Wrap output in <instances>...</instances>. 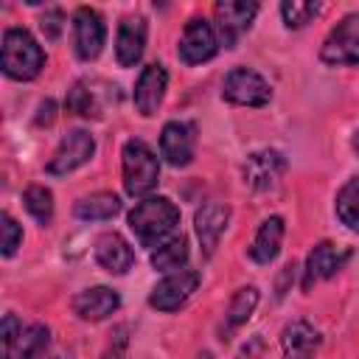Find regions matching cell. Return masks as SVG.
I'll return each instance as SVG.
<instances>
[{
    "instance_id": "d4e9b609",
    "label": "cell",
    "mask_w": 359,
    "mask_h": 359,
    "mask_svg": "<svg viewBox=\"0 0 359 359\" xmlns=\"http://www.w3.org/2000/svg\"><path fill=\"white\" fill-rule=\"evenodd\" d=\"M67 109L73 115H81V118H101V101H98V93L93 90L90 81H76L70 90H67V98H65Z\"/></svg>"
},
{
    "instance_id": "5b68a950",
    "label": "cell",
    "mask_w": 359,
    "mask_h": 359,
    "mask_svg": "<svg viewBox=\"0 0 359 359\" xmlns=\"http://www.w3.org/2000/svg\"><path fill=\"white\" fill-rule=\"evenodd\" d=\"M222 98L236 107H266L272 98V87L258 70L238 65L224 76Z\"/></svg>"
},
{
    "instance_id": "30bf717a",
    "label": "cell",
    "mask_w": 359,
    "mask_h": 359,
    "mask_svg": "<svg viewBox=\"0 0 359 359\" xmlns=\"http://www.w3.org/2000/svg\"><path fill=\"white\" fill-rule=\"evenodd\" d=\"M196 286H199V272L196 269H180V272H168L163 280H157V286L151 289V294H149V306L151 309H157V311H177V309H182L188 300H191V294L196 292Z\"/></svg>"
},
{
    "instance_id": "e0dca14e",
    "label": "cell",
    "mask_w": 359,
    "mask_h": 359,
    "mask_svg": "<svg viewBox=\"0 0 359 359\" xmlns=\"http://www.w3.org/2000/svg\"><path fill=\"white\" fill-rule=\"evenodd\" d=\"M121 309V294L109 286H90L73 297V311L84 323H101Z\"/></svg>"
},
{
    "instance_id": "1f68e13d",
    "label": "cell",
    "mask_w": 359,
    "mask_h": 359,
    "mask_svg": "<svg viewBox=\"0 0 359 359\" xmlns=\"http://www.w3.org/2000/svg\"><path fill=\"white\" fill-rule=\"evenodd\" d=\"M53 109H56V107H53V101L39 104V112H42V115H36V123H42V121H45V123H50V121H53Z\"/></svg>"
},
{
    "instance_id": "ba28073f",
    "label": "cell",
    "mask_w": 359,
    "mask_h": 359,
    "mask_svg": "<svg viewBox=\"0 0 359 359\" xmlns=\"http://www.w3.org/2000/svg\"><path fill=\"white\" fill-rule=\"evenodd\" d=\"M219 34L213 28V22H208L205 17H191L182 28L180 45H177V56L185 65H202L210 62L219 53Z\"/></svg>"
},
{
    "instance_id": "44dd1931",
    "label": "cell",
    "mask_w": 359,
    "mask_h": 359,
    "mask_svg": "<svg viewBox=\"0 0 359 359\" xmlns=\"http://www.w3.org/2000/svg\"><path fill=\"white\" fill-rule=\"evenodd\" d=\"M258 300H261L258 286H241V289H236V294L230 297V306H227V311H224L222 331H219L222 339H230L241 325H247V320L252 317Z\"/></svg>"
},
{
    "instance_id": "d6a6232c",
    "label": "cell",
    "mask_w": 359,
    "mask_h": 359,
    "mask_svg": "<svg viewBox=\"0 0 359 359\" xmlns=\"http://www.w3.org/2000/svg\"><path fill=\"white\" fill-rule=\"evenodd\" d=\"M101 359H123V337L115 342V345H109L107 351H104V356Z\"/></svg>"
},
{
    "instance_id": "4dcf8cb0",
    "label": "cell",
    "mask_w": 359,
    "mask_h": 359,
    "mask_svg": "<svg viewBox=\"0 0 359 359\" xmlns=\"http://www.w3.org/2000/svg\"><path fill=\"white\" fill-rule=\"evenodd\" d=\"M62 25H65V14H62V8H48L45 14H42V34H45V39H59V34H62Z\"/></svg>"
},
{
    "instance_id": "5bb4252c",
    "label": "cell",
    "mask_w": 359,
    "mask_h": 359,
    "mask_svg": "<svg viewBox=\"0 0 359 359\" xmlns=\"http://www.w3.org/2000/svg\"><path fill=\"white\" fill-rule=\"evenodd\" d=\"M227 224H230V208L224 202L210 199L202 208H196V213H194V230H196V238H199L202 252L208 258L216 252V247H219Z\"/></svg>"
},
{
    "instance_id": "f1b7e54d",
    "label": "cell",
    "mask_w": 359,
    "mask_h": 359,
    "mask_svg": "<svg viewBox=\"0 0 359 359\" xmlns=\"http://www.w3.org/2000/svg\"><path fill=\"white\" fill-rule=\"evenodd\" d=\"M0 230H3V255L11 258L17 252V247L22 244V227L14 222L11 213H0Z\"/></svg>"
},
{
    "instance_id": "603a6c76",
    "label": "cell",
    "mask_w": 359,
    "mask_h": 359,
    "mask_svg": "<svg viewBox=\"0 0 359 359\" xmlns=\"http://www.w3.org/2000/svg\"><path fill=\"white\" fill-rule=\"evenodd\" d=\"M149 261H151V266L157 272H180V269H185V264H188V238L185 236L168 238L165 244L151 250Z\"/></svg>"
},
{
    "instance_id": "cb8c5ba5",
    "label": "cell",
    "mask_w": 359,
    "mask_h": 359,
    "mask_svg": "<svg viewBox=\"0 0 359 359\" xmlns=\"http://www.w3.org/2000/svg\"><path fill=\"white\" fill-rule=\"evenodd\" d=\"M334 210H337V219L359 233V177H351L339 191H337V202H334Z\"/></svg>"
},
{
    "instance_id": "7a4b0ae2",
    "label": "cell",
    "mask_w": 359,
    "mask_h": 359,
    "mask_svg": "<svg viewBox=\"0 0 359 359\" xmlns=\"http://www.w3.org/2000/svg\"><path fill=\"white\" fill-rule=\"evenodd\" d=\"M0 67L14 81H31L45 67V50L25 28H6L0 48Z\"/></svg>"
},
{
    "instance_id": "7402d4cb",
    "label": "cell",
    "mask_w": 359,
    "mask_h": 359,
    "mask_svg": "<svg viewBox=\"0 0 359 359\" xmlns=\"http://www.w3.org/2000/svg\"><path fill=\"white\" fill-rule=\"evenodd\" d=\"M121 213V199L112 191H95L73 205V216L81 222H107Z\"/></svg>"
},
{
    "instance_id": "83f0119b",
    "label": "cell",
    "mask_w": 359,
    "mask_h": 359,
    "mask_svg": "<svg viewBox=\"0 0 359 359\" xmlns=\"http://www.w3.org/2000/svg\"><path fill=\"white\" fill-rule=\"evenodd\" d=\"M317 14H320V3H311V0H283L280 3V20L289 31L309 25Z\"/></svg>"
},
{
    "instance_id": "ffe728a7",
    "label": "cell",
    "mask_w": 359,
    "mask_h": 359,
    "mask_svg": "<svg viewBox=\"0 0 359 359\" xmlns=\"http://www.w3.org/2000/svg\"><path fill=\"white\" fill-rule=\"evenodd\" d=\"M283 233H286V224L280 216H269L258 224L255 230V238L250 241L247 247V255L255 261V264H272L280 252V244H283Z\"/></svg>"
},
{
    "instance_id": "6da1fadb",
    "label": "cell",
    "mask_w": 359,
    "mask_h": 359,
    "mask_svg": "<svg viewBox=\"0 0 359 359\" xmlns=\"http://www.w3.org/2000/svg\"><path fill=\"white\" fill-rule=\"evenodd\" d=\"M180 208L168 196H146L129 210V230L143 247H160L177 236Z\"/></svg>"
},
{
    "instance_id": "e575fe53",
    "label": "cell",
    "mask_w": 359,
    "mask_h": 359,
    "mask_svg": "<svg viewBox=\"0 0 359 359\" xmlns=\"http://www.w3.org/2000/svg\"><path fill=\"white\" fill-rule=\"evenodd\" d=\"M56 359H65V356H56Z\"/></svg>"
},
{
    "instance_id": "ac0fdd59",
    "label": "cell",
    "mask_w": 359,
    "mask_h": 359,
    "mask_svg": "<svg viewBox=\"0 0 359 359\" xmlns=\"http://www.w3.org/2000/svg\"><path fill=\"white\" fill-rule=\"evenodd\" d=\"M323 337L320 331L306 320H292L280 331V351L283 359H314Z\"/></svg>"
},
{
    "instance_id": "3957f363",
    "label": "cell",
    "mask_w": 359,
    "mask_h": 359,
    "mask_svg": "<svg viewBox=\"0 0 359 359\" xmlns=\"http://www.w3.org/2000/svg\"><path fill=\"white\" fill-rule=\"evenodd\" d=\"M121 174L123 191L135 199H146L160 182V160L146 140H126L121 151Z\"/></svg>"
},
{
    "instance_id": "836d02e7",
    "label": "cell",
    "mask_w": 359,
    "mask_h": 359,
    "mask_svg": "<svg viewBox=\"0 0 359 359\" xmlns=\"http://www.w3.org/2000/svg\"><path fill=\"white\" fill-rule=\"evenodd\" d=\"M196 359H213V353H210V351H202V353H199Z\"/></svg>"
},
{
    "instance_id": "277c9868",
    "label": "cell",
    "mask_w": 359,
    "mask_h": 359,
    "mask_svg": "<svg viewBox=\"0 0 359 359\" xmlns=\"http://www.w3.org/2000/svg\"><path fill=\"white\" fill-rule=\"evenodd\" d=\"M320 59L331 67L359 65V11L345 14L323 39Z\"/></svg>"
},
{
    "instance_id": "484cf974",
    "label": "cell",
    "mask_w": 359,
    "mask_h": 359,
    "mask_svg": "<svg viewBox=\"0 0 359 359\" xmlns=\"http://www.w3.org/2000/svg\"><path fill=\"white\" fill-rule=\"evenodd\" d=\"M48 342H50V331H48V325L34 323V325L22 328V334H20V339H17V348H14L11 359H36V356L48 348Z\"/></svg>"
},
{
    "instance_id": "9a60e30c",
    "label": "cell",
    "mask_w": 359,
    "mask_h": 359,
    "mask_svg": "<svg viewBox=\"0 0 359 359\" xmlns=\"http://www.w3.org/2000/svg\"><path fill=\"white\" fill-rule=\"evenodd\" d=\"M351 258V250L337 247L331 241H317L306 255V272H303V289H311V283L325 280L337 275Z\"/></svg>"
},
{
    "instance_id": "8fae6325",
    "label": "cell",
    "mask_w": 359,
    "mask_h": 359,
    "mask_svg": "<svg viewBox=\"0 0 359 359\" xmlns=\"http://www.w3.org/2000/svg\"><path fill=\"white\" fill-rule=\"evenodd\" d=\"M104 42H107V28H104L101 14L95 8H90V6L76 8V14H73V45H76V56L84 59V62H93V59L101 56Z\"/></svg>"
},
{
    "instance_id": "52a82bcc",
    "label": "cell",
    "mask_w": 359,
    "mask_h": 359,
    "mask_svg": "<svg viewBox=\"0 0 359 359\" xmlns=\"http://www.w3.org/2000/svg\"><path fill=\"white\" fill-rule=\"evenodd\" d=\"M213 17H216V34L219 42L224 48H236V42L252 28L255 17H258V3L250 0H222L213 6Z\"/></svg>"
},
{
    "instance_id": "d6986e66",
    "label": "cell",
    "mask_w": 359,
    "mask_h": 359,
    "mask_svg": "<svg viewBox=\"0 0 359 359\" xmlns=\"http://www.w3.org/2000/svg\"><path fill=\"white\" fill-rule=\"evenodd\" d=\"M95 261L109 275H123L135 264V250L129 247V241L121 233L112 230V233L98 236V241H95Z\"/></svg>"
},
{
    "instance_id": "7c38bea8",
    "label": "cell",
    "mask_w": 359,
    "mask_h": 359,
    "mask_svg": "<svg viewBox=\"0 0 359 359\" xmlns=\"http://www.w3.org/2000/svg\"><path fill=\"white\" fill-rule=\"evenodd\" d=\"M196 151V129L188 121H165L160 129V157L174 165L182 168L194 160Z\"/></svg>"
},
{
    "instance_id": "4316f807",
    "label": "cell",
    "mask_w": 359,
    "mask_h": 359,
    "mask_svg": "<svg viewBox=\"0 0 359 359\" xmlns=\"http://www.w3.org/2000/svg\"><path fill=\"white\" fill-rule=\"evenodd\" d=\"M22 205H25V210L34 216L36 224H42V227L50 224V219H53V194H50V188H45V185H31V188H25Z\"/></svg>"
},
{
    "instance_id": "f546056e",
    "label": "cell",
    "mask_w": 359,
    "mask_h": 359,
    "mask_svg": "<svg viewBox=\"0 0 359 359\" xmlns=\"http://www.w3.org/2000/svg\"><path fill=\"white\" fill-rule=\"evenodd\" d=\"M20 334H22V323L17 320V314L8 311V314L3 317V359H11Z\"/></svg>"
},
{
    "instance_id": "4fadbf2b",
    "label": "cell",
    "mask_w": 359,
    "mask_h": 359,
    "mask_svg": "<svg viewBox=\"0 0 359 359\" xmlns=\"http://www.w3.org/2000/svg\"><path fill=\"white\" fill-rule=\"evenodd\" d=\"M165 90H168V70H165V65H160V62L146 65L140 70L137 81H135V93H132L135 109L143 118H151L160 109V104L165 98Z\"/></svg>"
},
{
    "instance_id": "9c48e42d",
    "label": "cell",
    "mask_w": 359,
    "mask_h": 359,
    "mask_svg": "<svg viewBox=\"0 0 359 359\" xmlns=\"http://www.w3.org/2000/svg\"><path fill=\"white\" fill-rule=\"evenodd\" d=\"M289 163L278 149H258L252 154H247L244 165H241V180L250 191H272L280 177L286 174Z\"/></svg>"
},
{
    "instance_id": "8992f818",
    "label": "cell",
    "mask_w": 359,
    "mask_h": 359,
    "mask_svg": "<svg viewBox=\"0 0 359 359\" xmlns=\"http://www.w3.org/2000/svg\"><path fill=\"white\" fill-rule=\"evenodd\" d=\"M95 154V137L87 132V129H67L65 137L59 140V146L53 149L45 171L50 177H65V174H73L76 168L87 165Z\"/></svg>"
},
{
    "instance_id": "2e32d148",
    "label": "cell",
    "mask_w": 359,
    "mask_h": 359,
    "mask_svg": "<svg viewBox=\"0 0 359 359\" xmlns=\"http://www.w3.org/2000/svg\"><path fill=\"white\" fill-rule=\"evenodd\" d=\"M146 17L140 14H129L118 22V36H115V62L121 67H135L146 50Z\"/></svg>"
}]
</instances>
